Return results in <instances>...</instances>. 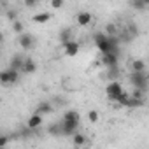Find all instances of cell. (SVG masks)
<instances>
[{
    "instance_id": "1",
    "label": "cell",
    "mask_w": 149,
    "mask_h": 149,
    "mask_svg": "<svg viewBox=\"0 0 149 149\" xmlns=\"http://www.w3.org/2000/svg\"><path fill=\"white\" fill-rule=\"evenodd\" d=\"M130 83H132L133 88H139V90L146 91L147 86H149V76L146 74V70H142V72H132L130 74Z\"/></svg>"
},
{
    "instance_id": "2",
    "label": "cell",
    "mask_w": 149,
    "mask_h": 149,
    "mask_svg": "<svg viewBox=\"0 0 149 149\" xmlns=\"http://www.w3.org/2000/svg\"><path fill=\"white\" fill-rule=\"evenodd\" d=\"M19 72H21V70H16V68L9 67L7 70H4L2 74H0V83H2L4 86L16 84V83L19 81Z\"/></svg>"
},
{
    "instance_id": "3",
    "label": "cell",
    "mask_w": 149,
    "mask_h": 149,
    "mask_svg": "<svg viewBox=\"0 0 149 149\" xmlns=\"http://www.w3.org/2000/svg\"><path fill=\"white\" fill-rule=\"evenodd\" d=\"M123 91H125V90H123L121 83H118V81H111V83L107 84V88H105V95H107V98L112 100V102H118V98L121 97Z\"/></svg>"
},
{
    "instance_id": "4",
    "label": "cell",
    "mask_w": 149,
    "mask_h": 149,
    "mask_svg": "<svg viewBox=\"0 0 149 149\" xmlns=\"http://www.w3.org/2000/svg\"><path fill=\"white\" fill-rule=\"evenodd\" d=\"M18 44H19V47L23 49V51H30V49H33V46H35V37L32 35V33H19L18 35Z\"/></svg>"
},
{
    "instance_id": "5",
    "label": "cell",
    "mask_w": 149,
    "mask_h": 149,
    "mask_svg": "<svg viewBox=\"0 0 149 149\" xmlns=\"http://www.w3.org/2000/svg\"><path fill=\"white\" fill-rule=\"evenodd\" d=\"M42 123H44V114H40V112H33V114L26 119V126H28V128H32V130L40 128V126H42Z\"/></svg>"
},
{
    "instance_id": "6",
    "label": "cell",
    "mask_w": 149,
    "mask_h": 149,
    "mask_svg": "<svg viewBox=\"0 0 149 149\" xmlns=\"http://www.w3.org/2000/svg\"><path fill=\"white\" fill-rule=\"evenodd\" d=\"M102 63H104L107 68L118 67V63H119V54H118V53H105V54H102Z\"/></svg>"
},
{
    "instance_id": "7",
    "label": "cell",
    "mask_w": 149,
    "mask_h": 149,
    "mask_svg": "<svg viewBox=\"0 0 149 149\" xmlns=\"http://www.w3.org/2000/svg\"><path fill=\"white\" fill-rule=\"evenodd\" d=\"M61 47H63V54L65 56H76L79 53V49H81V46H79L77 40H70V42L63 44Z\"/></svg>"
},
{
    "instance_id": "8",
    "label": "cell",
    "mask_w": 149,
    "mask_h": 149,
    "mask_svg": "<svg viewBox=\"0 0 149 149\" xmlns=\"http://www.w3.org/2000/svg\"><path fill=\"white\" fill-rule=\"evenodd\" d=\"M61 121L74 123V125H79V121H81V114H79L77 111H74V109H68V111H65V114H63Z\"/></svg>"
},
{
    "instance_id": "9",
    "label": "cell",
    "mask_w": 149,
    "mask_h": 149,
    "mask_svg": "<svg viewBox=\"0 0 149 149\" xmlns=\"http://www.w3.org/2000/svg\"><path fill=\"white\" fill-rule=\"evenodd\" d=\"M91 21H93V16H91V13H88V11H81V13L76 16V23H77L79 26H88V25H91Z\"/></svg>"
},
{
    "instance_id": "10",
    "label": "cell",
    "mask_w": 149,
    "mask_h": 149,
    "mask_svg": "<svg viewBox=\"0 0 149 149\" xmlns=\"http://www.w3.org/2000/svg\"><path fill=\"white\" fill-rule=\"evenodd\" d=\"M58 40L61 42V46L67 44V42H70V40H74V30H72V28H63V30L58 33Z\"/></svg>"
},
{
    "instance_id": "11",
    "label": "cell",
    "mask_w": 149,
    "mask_h": 149,
    "mask_svg": "<svg viewBox=\"0 0 149 149\" xmlns=\"http://www.w3.org/2000/svg\"><path fill=\"white\" fill-rule=\"evenodd\" d=\"M54 111V107H53V104L51 102H47V100H44V102H39L37 104V107H35V112H40V114H51Z\"/></svg>"
},
{
    "instance_id": "12",
    "label": "cell",
    "mask_w": 149,
    "mask_h": 149,
    "mask_svg": "<svg viewBox=\"0 0 149 149\" xmlns=\"http://www.w3.org/2000/svg\"><path fill=\"white\" fill-rule=\"evenodd\" d=\"M25 60H26V56H23V54H14V56L11 58V67L16 68V70H21V72H23Z\"/></svg>"
},
{
    "instance_id": "13",
    "label": "cell",
    "mask_w": 149,
    "mask_h": 149,
    "mask_svg": "<svg viewBox=\"0 0 149 149\" xmlns=\"http://www.w3.org/2000/svg\"><path fill=\"white\" fill-rule=\"evenodd\" d=\"M72 144L76 146V147H84V146H88V139H86V135L76 132V133L72 135Z\"/></svg>"
},
{
    "instance_id": "14",
    "label": "cell",
    "mask_w": 149,
    "mask_h": 149,
    "mask_svg": "<svg viewBox=\"0 0 149 149\" xmlns=\"http://www.w3.org/2000/svg\"><path fill=\"white\" fill-rule=\"evenodd\" d=\"M35 70H37V63H35V60L30 58V56H26L25 65H23V74H33Z\"/></svg>"
},
{
    "instance_id": "15",
    "label": "cell",
    "mask_w": 149,
    "mask_h": 149,
    "mask_svg": "<svg viewBox=\"0 0 149 149\" xmlns=\"http://www.w3.org/2000/svg\"><path fill=\"white\" fill-rule=\"evenodd\" d=\"M51 19V13H39V14H33L32 16V21L37 23V25H44Z\"/></svg>"
},
{
    "instance_id": "16",
    "label": "cell",
    "mask_w": 149,
    "mask_h": 149,
    "mask_svg": "<svg viewBox=\"0 0 149 149\" xmlns=\"http://www.w3.org/2000/svg\"><path fill=\"white\" fill-rule=\"evenodd\" d=\"M61 126H63V135H74L77 132V128H79V125L67 123V121H61Z\"/></svg>"
},
{
    "instance_id": "17",
    "label": "cell",
    "mask_w": 149,
    "mask_h": 149,
    "mask_svg": "<svg viewBox=\"0 0 149 149\" xmlns=\"http://www.w3.org/2000/svg\"><path fill=\"white\" fill-rule=\"evenodd\" d=\"M142 105H144V98L130 95V98H128V102H126V107H130V109H135V107H142Z\"/></svg>"
},
{
    "instance_id": "18",
    "label": "cell",
    "mask_w": 149,
    "mask_h": 149,
    "mask_svg": "<svg viewBox=\"0 0 149 149\" xmlns=\"http://www.w3.org/2000/svg\"><path fill=\"white\" fill-rule=\"evenodd\" d=\"M130 67H132V72H142V70H146V63H144V60H140V58L132 60Z\"/></svg>"
},
{
    "instance_id": "19",
    "label": "cell",
    "mask_w": 149,
    "mask_h": 149,
    "mask_svg": "<svg viewBox=\"0 0 149 149\" xmlns=\"http://www.w3.org/2000/svg\"><path fill=\"white\" fill-rule=\"evenodd\" d=\"M49 135H63V126H61V121L56 123V125H51L49 126Z\"/></svg>"
},
{
    "instance_id": "20",
    "label": "cell",
    "mask_w": 149,
    "mask_h": 149,
    "mask_svg": "<svg viewBox=\"0 0 149 149\" xmlns=\"http://www.w3.org/2000/svg\"><path fill=\"white\" fill-rule=\"evenodd\" d=\"M130 6H132L135 11H146V9H147V6H146L144 0H130Z\"/></svg>"
},
{
    "instance_id": "21",
    "label": "cell",
    "mask_w": 149,
    "mask_h": 149,
    "mask_svg": "<svg viewBox=\"0 0 149 149\" xmlns=\"http://www.w3.org/2000/svg\"><path fill=\"white\" fill-rule=\"evenodd\" d=\"M13 30H14V33H18V35H19V33H23V32H25V26H23V23H21V21H18V19H16V21H13Z\"/></svg>"
},
{
    "instance_id": "22",
    "label": "cell",
    "mask_w": 149,
    "mask_h": 149,
    "mask_svg": "<svg viewBox=\"0 0 149 149\" xmlns=\"http://www.w3.org/2000/svg\"><path fill=\"white\" fill-rule=\"evenodd\" d=\"M88 119H90V123H98V119H100V116H98V111H90L88 112Z\"/></svg>"
},
{
    "instance_id": "23",
    "label": "cell",
    "mask_w": 149,
    "mask_h": 149,
    "mask_svg": "<svg viewBox=\"0 0 149 149\" xmlns=\"http://www.w3.org/2000/svg\"><path fill=\"white\" fill-rule=\"evenodd\" d=\"M51 9H61L63 7V0H49Z\"/></svg>"
},
{
    "instance_id": "24",
    "label": "cell",
    "mask_w": 149,
    "mask_h": 149,
    "mask_svg": "<svg viewBox=\"0 0 149 149\" xmlns=\"http://www.w3.org/2000/svg\"><path fill=\"white\" fill-rule=\"evenodd\" d=\"M23 4H25L26 7H35V6L39 4V0H23Z\"/></svg>"
},
{
    "instance_id": "25",
    "label": "cell",
    "mask_w": 149,
    "mask_h": 149,
    "mask_svg": "<svg viewBox=\"0 0 149 149\" xmlns=\"http://www.w3.org/2000/svg\"><path fill=\"white\" fill-rule=\"evenodd\" d=\"M7 144H9V137L2 135V137H0V146H7Z\"/></svg>"
},
{
    "instance_id": "26",
    "label": "cell",
    "mask_w": 149,
    "mask_h": 149,
    "mask_svg": "<svg viewBox=\"0 0 149 149\" xmlns=\"http://www.w3.org/2000/svg\"><path fill=\"white\" fill-rule=\"evenodd\" d=\"M144 2H146V6H147V7H149V0H144Z\"/></svg>"
}]
</instances>
